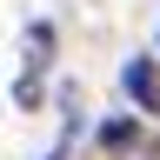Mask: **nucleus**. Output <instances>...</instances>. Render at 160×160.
<instances>
[{
	"mask_svg": "<svg viewBox=\"0 0 160 160\" xmlns=\"http://www.w3.org/2000/svg\"><path fill=\"white\" fill-rule=\"evenodd\" d=\"M47 60H53V27L40 20V27L27 33V73L13 80V100H20V107H40V73H47Z\"/></svg>",
	"mask_w": 160,
	"mask_h": 160,
	"instance_id": "obj_1",
	"label": "nucleus"
},
{
	"mask_svg": "<svg viewBox=\"0 0 160 160\" xmlns=\"http://www.w3.org/2000/svg\"><path fill=\"white\" fill-rule=\"evenodd\" d=\"M120 87L133 93V107H140V113H160V67H153L147 53H133V60H127V73H120Z\"/></svg>",
	"mask_w": 160,
	"mask_h": 160,
	"instance_id": "obj_2",
	"label": "nucleus"
},
{
	"mask_svg": "<svg viewBox=\"0 0 160 160\" xmlns=\"http://www.w3.org/2000/svg\"><path fill=\"white\" fill-rule=\"evenodd\" d=\"M100 147H107V153H127V147H133V120H113V127H100Z\"/></svg>",
	"mask_w": 160,
	"mask_h": 160,
	"instance_id": "obj_3",
	"label": "nucleus"
}]
</instances>
